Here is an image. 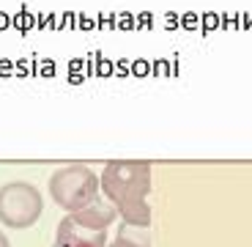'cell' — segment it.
Instances as JSON below:
<instances>
[{
	"mask_svg": "<svg viewBox=\"0 0 252 247\" xmlns=\"http://www.w3.org/2000/svg\"><path fill=\"white\" fill-rule=\"evenodd\" d=\"M113 247H151V236H148V228L145 225H132V222L121 220L118 234L110 242Z\"/></svg>",
	"mask_w": 252,
	"mask_h": 247,
	"instance_id": "obj_5",
	"label": "cell"
},
{
	"mask_svg": "<svg viewBox=\"0 0 252 247\" xmlns=\"http://www.w3.org/2000/svg\"><path fill=\"white\" fill-rule=\"evenodd\" d=\"M99 187L110 203L118 209V217L132 225H151V206H148V192H151V165L132 162V159H118L110 162L99 176Z\"/></svg>",
	"mask_w": 252,
	"mask_h": 247,
	"instance_id": "obj_1",
	"label": "cell"
},
{
	"mask_svg": "<svg viewBox=\"0 0 252 247\" xmlns=\"http://www.w3.org/2000/svg\"><path fill=\"white\" fill-rule=\"evenodd\" d=\"M107 247H113V245H107Z\"/></svg>",
	"mask_w": 252,
	"mask_h": 247,
	"instance_id": "obj_7",
	"label": "cell"
},
{
	"mask_svg": "<svg viewBox=\"0 0 252 247\" xmlns=\"http://www.w3.org/2000/svg\"><path fill=\"white\" fill-rule=\"evenodd\" d=\"M44 212L41 192L28 181H11L0 187V222L8 228H31Z\"/></svg>",
	"mask_w": 252,
	"mask_h": 247,
	"instance_id": "obj_3",
	"label": "cell"
},
{
	"mask_svg": "<svg viewBox=\"0 0 252 247\" xmlns=\"http://www.w3.org/2000/svg\"><path fill=\"white\" fill-rule=\"evenodd\" d=\"M107 231L101 228H91L85 222L74 220L71 214H66L58 225L55 234V245L52 247H107Z\"/></svg>",
	"mask_w": 252,
	"mask_h": 247,
	"instance_id": "obj_4",
	"label": "cell"
},
{
	"mask_svg": "<svg viewBox=\"0 0 252 247\" xmlns=\"http://www.w3.org/2000/svg\"><path fill=\"white\" fill-rule=\"evenodd\" d=\"M99 176L85 165H66L50 176V198L61 206L66 214L77 209H85L88 203L99 198Z\"/></svg>",
	"mask_w": 252,
	"mask_h": 247,
	"instance_id": "obj_2",
	"label": "cell"
},
{
	"mask_svg": "<svg viewBox=\"0 0 252 247\" xmlns=\"http://www.w3.org/2000/svg\"><path fill=\"white\" fill-rule=\"evenodd\" d=\"M0 247H11V242H8V236L0 231Z\"/></svg>",
	"mask_w": 252,
	"mask_h": 247,
	"instance_id": "obj_6",
	"label": "cell"
}]
</instances>
